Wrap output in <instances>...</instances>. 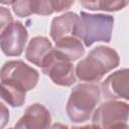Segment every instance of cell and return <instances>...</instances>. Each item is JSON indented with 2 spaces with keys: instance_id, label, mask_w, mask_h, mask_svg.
<instances>
[{
  "instance_id": "cell-14",
  "label": "cell",
  "mask_w": 129,
  "mask_h": 129,
  "mask_svg": "<svg viewBox=\"0 0 129 129\" xmlns=\"http://www.w3.org/2000/svg\"><path fill=\"white\" fill-rule=\"evenodd\" d=\"M26 91L15 85L0 82V98L12 107H20L24 104Z\"/></svg>"
},
{
  "instance_id": "cell-7",
  "label": "cell",
  "mask_w": 129,
  "mask_h": 129,
  "mask_svg": "<svg viewBox=\"0 0 129 129\" xmlns=\"http://www.w3.org/2000/svg\"><path fill=\"white\" fill-rule=\"evenodd\" d=\"M28 32L20 21L12 22L0 35V47L7 56H19L25 47Z\"/></svg>"
},
{
  "instance_id": "cell-12",
  "label": "cell",
  "mask_w": 129,
  "mask_h": 129,
  "mask_svg": "<svg viewBox=\"0 0 129 129\" xmlns=\"http://www.w3.org/2000/svg\"><path fill=\"white\" fill-rule=\"evenodd\" d=\"M55 49L68 60L74 61L85 53V47L80 38L64 37L55 41Z\"/></svg>"
},
{
  "instance_id": "cell-11",
  "label": "cell",
  "mask_w": 129,
  "mask_h": 129,
  "mask_svg": "<svg viewBox=\"0 0 129 129\" xmlns=\"http://www.w3.org/2000/svg\"><path fill=\"white\" fill-rule=\"evenodd\" d=\"M51 42L44 36H35L30 41L26 48L25 56L28 61L41 68L46 56L52 49Z\"/></svg>"
},
{
  "instance_id": "cell-10",
  "label": "cell",
  "mask_w": 129,
  "mask_h": 129,
  "mask_svg": "<svg viewBox=\"0 0 129 129\" xmlns=\"http://www.w3.org/2000/svg\"><path fill=\"white\" fill-rule=\"evenodd\" d=\"M51 116L48 109L42 104H32L26 108L23 116L15 124V128L40 129L50 126Z\"/></svg>"
},
{
  "instance_id": "cell-9",
  "label": "cell",
  "mask_w": 129,
  "mask_h": 129,
  "mask_svg": "<svg viewBox=\"0 0 129 129\" xmlns=\"http://www.w3.org/2000/svg\"><path fill=\"white\" fill-rule=\"evenodd\" d=\"M103 96L107 100L125 99L128 100L129 91V71L122 69L111 74L101 85Z\"/></svg>"
},
{
  "instance_id": "cell-16",
  "label": "cell",
  "mask_w": 129,
  "mask_h": 129,
  "mask_svg": "<svg viewBox=\"0 0 129 129\" xmlns=\"http://www.w3.org/2000/svg\"><path fill=\"white\" fill-rule=\"evenodd\" d=\"M14 13L19 17H27L32 12V0H14L12 3Z\"/></svg>"
},
{
  "instance_id": "cell-1",
  "label": "cell",
  "mask_w": 129,
  "mask_h": 129,
  "mask_svg": "<svg viewBox=\"0 0 129 129\" xmlns=\"http://www.w3.org/2000/svg\"><path fill=\"white\" fill-rule=\"evenodd\" d=\"M120 58L117 51L111 47L100 45L90 51L76 67L79 80L88 83L100 81L107 73L119 66Z\"/></svg>"
},
{
  "instance_id": "cell-6",
  "label": "cell",
  "mask_w": 129,
  "mask_h": 129,
  "mask_svg": "<svg viewBox=\"0 0 129 129\" xmlns=\"http://www.w3.org/2000/svg\"><path fill=\"white\" fill-rule=\"evenodd\" d=\"M41 70L44 75L48 76L58 86L70 87L76 82L74 66L55 48H52L48 53L41 66Z\"/></svg>"
},
{
  "instance_id": "cell-15",
  "label": "cell",
  "mask_w": 129,
  "mask_h": 129,
  "mask_svg": "<svg viewBox=\"0 0 129 129\" xmlns=\"http://www.w3.org/2000/svg\"><path fill=\"white\" fill-rule=\"evenodd\" d=\"M84 8L97 11H118L127 6L129 0H79Z\"/></svg>"
},
{
  "instance_id": "cell-2",
  "label": "cell",
  "mask_w": 129,
  "mask_h": 129,
  "mask_svg": "<svg viewBox=\"0 0 129 129\" xmlns=\"http://www.w3.org/2000/svg\"><path fill=\"white\" fill-rule=\"evenodd\" d=\"M101 96L98 85L92 83L76 86L70 95L66 111L74 123H83L90 119Z\"/></svg>"
},
{
  "instance_id": "cell-5",
  "label": "cell",
  "mask_w": 129,
  "mask_h": 129,
  "mask_svg": "<svg viewBox=\"0 0 129 129\" xmlns=\"http://www.w3.org/2000/svg\"><path fill=\"white\" fill-rule=\"evenodd\" d=\"M39 75L36 70L29 67L22 60H10L3 64L0 70V80L24 89L26 92L32 90Z\"/></svg>"
},
{
  "instance_id": "cell-19",
  "label": "cell",
  "mask_w": 129,
  "mask_h": 129,
  "mask_svg": "<svg viewBox=\"0 0 129 129\" xmlns=\"http://www.w3.org/2000/svg\"><path fill=\"white\" fill-rule=\"evenodd\" d=\"M14 0H0V3L2 4H12Z\"/></svg>"
},
{
  "instance_id": "cell-8",
  "label": "cell",
  "mask_w": 129,
  "mask_h": 129,
  "mask_svg": "<svg viewBox=\"0 0 129 129\" xmlns=\"http://www.w3.org/2000/svg\"><path fill=\"white\" fill-rule=\"evenodd\" d=\"M50 36L54 41L64 37H83V23L81 17L75 12H67L54 17L50 26Z\"/></svg>"
},
{
  "instance_id": "cell-13",
  "label": "cell",
  "mask_w": 129,
  "mask_h": 129,
  "mask_svg": "<svg viewBox=\"0 0 129 129\" xmlns=\"http://www.w3.org/2000/svg\"><path fill=\"white\" fill-rule=\"evenodd\" d=\"M75 0H32V12L37 15H50L69 9Z\"/></svg>"
},
{
  "instance_id": "cell-18",
  "label": "cell",
  "mask_w": 129,
  "mask_h": 129,
  "mask_svg": "<svg viewBox=\"0 0 129 129\" xmlns=\"http://www.w3.org/2000/svg\"><path fill=\"white\" fill-rule=\"evenodd\" d=\"M9 121V110L8 108L0 102V129L5 127Z\"/></svg>"
},
{
  "instance_id": "cell-4",
  "label": "cell",
  "mask_w": 129,
  "mask_h": 129,
  "mask_svg": "<svg viewBox=\"0 0 129 129\" xmlns=\"http://www.w3.org/2000/svg\"><path fill=\"white\" fill-rule=\"evenodd\" d=\"M128 104L121 101H108L101 104L94 112L93 127L126 128L128 126Z\"/></svg>"
},
{
  "instance_id": "cell-3",
  "label": "cell",
  "mask_w": 129,
  "mask_h": 129,
  "mask_svg": "<svg viewBox=\"0 0 129 129\" xmlns=\"http://www.w3.org/2000/svg\"><path fill=\"white\" fill-rule=\"evenodd\" d=\"M83 23V37L86 46L92 45L96 41L109 42L112 36L114 18L106 14H90L81 12Z\"/></svg>"
},
{
  "instance_id": "cell-17",
  "label": "cell",
  "mask_w": 129,
  "mask_h": 129,
  "mask_svg": "<svg viewBox=\"0 0 129 129\" xmlns=\"http://www.w3.org/2000/svg\"><path fill=\"white\" fill-rule=\"evenodd\" d=\"M12 22H13V18L10 11L5 7L0 6V35Z\"/></svg>"
}]
</instances>
